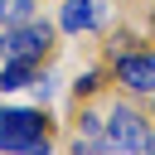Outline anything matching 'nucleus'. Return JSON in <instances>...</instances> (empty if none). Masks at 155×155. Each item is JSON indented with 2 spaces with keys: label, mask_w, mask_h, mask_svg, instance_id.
Returning <instances> with one entry per match:
<instances>
[{
  "label": "nucleus",
  "mask_w": 155,
  "mask_h": 155,
  "mask_svg": "<svg viewBox=\"0 0 155 155\" xmlns=\"http://www.w3.org/2000/svg\"><path fill=\"white\" fill-rule=\"evenodd\" d=\"M34 19V0H0V24H19Z\"/></svg>",
  "instance_id": "7"
},
{
  "label": "nucleus",
  "mask_w": 155,
  "mask_h": 155,
  "mask_svg": "<svg viewBox=\"0 0 155 155\" xmlns=\"http://www.w3.org/2000/svg\"><path fill=\"white\" fill-rule=\"evenodd\" d=\"M53 53V24L48 19H19V24H0V58H29L44 63Z\"/></svg>",
  "instance_id": "3"
},
{
  "label": "nucleus",
  "mask_w": 155,
  "mask_h": 155,
  "mask_svg": "<svg viewBox=\"0 0 155 155\" xmlns=\"http://www.w3.org/2000/svg\"><path fill=\"white\" fill-rule=\"evenodd\" d=\"M111 63H116L121 92H136V97H150V92H155V53H150V48H126V53L111 58Z\"/></svg>",
  "instance_id": "4"
},
{
  "label": "nucleus",
  "mask_w": 155,
  "mask_h": 155,
  "mask_svg": "<svg viewBox=\"0 0 155 155\" xmlns=\"http://www.w3.org/2000/svg\"><path fill=\"white\" fill-rule=\"evenodd\" d=\"M102 19H107V5L102 0H63L58 29L63 34H82V29H102Z\"/></svg>",
  "instance_id": "5"
},
{
  "label": "nucleus",
  "mask_w": 155,
  "mask_h": 155,
  "mask_svg": "<svg viewBox=\"0 0 155 155\" xmlns=\"http://www.w3.org/2000/svg\"><path fill=\"white\" fill-rule=\"evenodd\" d=\"M150 121H155V92H150Z\"/></svg>",
  "instance_id": "9"
},
{
  "label": "nucleus",
  "mask_w": 155,
  "mask_h": 155,
  "mask_svg": "<svg viewBox=\"0 0 155 155\" xmlns=\"http://www.w3.org/2000/svg\"><path fill=\"white\" fill-rule=\"evenodd\" d=\"M102 150H155L150 116H140L131 102H111L107 126H102Z\"/></svg>",
  "instance_id": "2"
},
{
  "label": "nucleus",
  "mask_w": 155,
  "mask_h": 155,
  "mask_svg": "<svg viewBox=\"0 0 155 155\" xmlns=\"http://www.w3.org/2000/svg\"><path fill=\"white\" fill-rule=\"evenodd\" d=\"M34 73H39V63H29V58H5V68H0V92L29 87V82H34Z\"/></svg>",
  "instance_id": "6"
},
{
  "label": "nucleus",
  "mask_w": 155,
  "mask_h": 155,
  "mask_svg": "<svg viewBox=\"0 0 155 155\" xmlns=\"http://www.w3.org/2000/svg\"><path fill=\"white\" fill-rule=\"evenodd\" d=\"M48 145H53V136H48V116L39 107H5L0 111V150L39 155Z\"/></svg>",
  "instance_id": "1"
},
{
  "label": "nucleus",
  "mask_w": 155,
  "mask_h": 155,
  "mask_svg": "<svg viewBox=\"0 0 155 155\" xmlns=\"http://www.w3.org/2000/svg\"><path fill=\"white\" fill-rule=\"evenodd\" d=\"M97 82H102L97 73H82V78H78V92H82V97H92V92H97Z\"/></svg>",
  "instance_id": "8"
}]
</instances>
